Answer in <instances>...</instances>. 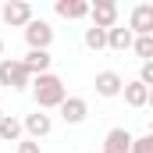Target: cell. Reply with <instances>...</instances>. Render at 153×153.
<instances>
[{"instance_id":"cell-13","label":"cell","mask_w":153,"mask_h":153,"mask_svg":"<svg viewBox=\"0 0 153 153\" xmlns=\"http://www.w3.org/2000/svg\"><path fill=\"white\" fill-rule=\"evenodd\" d=\"M53 11H57L61 18H68V22H78V18L89 14V4H85V0H57Z\"/></svg>"},{"instance_id":"cell-19","label":"cell","mask_w":153,"mask_h":153,"mask_svg":"<svg viewBox=\"0 0 153 153\" xmlns=\"http://www.w3.org/2000/svg\"><path fill=\"white\" fill-rule=\"evenodd\" d=\"M135 82H143L146 89L153 85V61H143V68H139V78H135Z\"/></svg>"},{"instance_id":"cell-1","label":"cell","mask_w":153,"mask_h":153,"mask_svg":"<svg viewBox=\"0 0 153 153\" xmlns=\"http://www.w3.org/2000/svg\"><path fill=\"white\" fill-rule=\"evenodd\" d=\"M29 89H32L36 111H46V107H61V103L68 100V89H64V82H61V75H53V71H46V75H36Z\"/></svg>"},{"instance_id":"cell-14","label":"cell","mask_w":153,"mask_h":153,"mask_svg":"<svg viewBox=\"0 0 153 153\" xmlns=\"http://www.w3.org/2000/svg\"><path fill=\"white\" fill-rule=\"evenodd\" d=\"M0 139L4 143H22V121L11 117V114H4L0 117Z\"/></svg>"},{"instance_id":"cell-17","label":"cell","mask_w":153,"mask_h":153,"mask_svg":"<svg viewBox=\"0 0 153 153\" xmlns=\"http://www.w3.org/2000/svg\"><path fill=\"white\" fill-rule=\"evenodd\" d=\"M85 46H89V50H103V46H107V32L89 25V29H85Z\"/></svg>"},{"instance_id":"cell-9","label":"cell","mask_w":153,"mask_h":153,"mask_svg":"<svg viewBox=\"0 0 153 153\" xmlns=\"http://www.w3.org/2000/svg\"><path fill=\"white\" fill-rule=\"evenodd\" d=\"M57 111H61V117H64V125H82L85 114H89V103H85L82 96H68Z\"/></svg>"},{"instance_id":"cell-7","label":"cell","mask_w":153,"mask_h":153,"mask_svg":"<svg viewBox=\"0 0 153 153\" xmlns=\"http://www.w3.org/2000/svg\"><path fill=\"white\" fill-rule=\"evenodd\" d=\"M96 96H103V100H114V96H121V89H125V78L117 75V71H96Z\"/></svg>"},{"instance_id":"cell-3","label":"cell","mask_w":153,"mask_h":153,"mask_svg":"<svg viewBox=\"0 0 153 153\" xmlns=\"http://www.w3.org/2000/svg\"><path fill=\"white\" fill-rule=\"evenodd\" d=\"M25 43H29V50H50V43H53V25H50L46 18H32V22L25 25Z\"/></svg>"},{"instance_id":"cell-8","label":"cell","mask_w":153,"mask_h":153,"mask_svg":"<svg viewBox=\"0 0 153 153\" xmlns=\"http://www.w3.org/2000/svg\"><path fill=\"white\" fill-rule=\"evenodd\" d=\"M50 128H53V121H50V114H43V111L22 117V132H29V139H36V143L43 135H50Z\"/></svg>"},{"instance_id":"cell-4","label":"cell","mask_w":153,"mask_h":153,"mask_svg":"<svg viewBox=\"0 0 153 153\" xmlns=\"http://www.w3.org/2000/svg\"><path fill=\"white\" fill-rule=\"evenodd\" d=\"M0 18H4L11 29H25L36 14H32V4H29V0H7V4L0 7Z\"/></svg>"},{"instance_id":"cell-10","label":"cell","mask_w":153,"mask_h":153,"mask_svg":"<svg viewBox=\"0 0 153 153\" xmlns=\"http://www.w3.org/2000/svg\"><path fill=\"white\" fill-rule=\"evenodd\" d=\"M50 64H53V57H50V50H29L25 57H22V68L29 71V75H46L50 71Z\"/></svg>"},{"instance_id":"cell-12","label":"cell","mask_w":153,"mask_h":153,"mask_svg":"<svg viewBox=\"0 0 153 153\" xmlns=\"http://www.w3.org/2000/svg\"><path fill=\"white\" fill-rule=\"evenodd\" d=\"M132 139H135V135H132L128 128H111L107 139H103V153H128Z\"/></svg>"},{"instance_id":"cell-5","label":"cell","mask_w":153,"mask_h":153,"mask_svg":"<svg viewBox=\"0 0 153 153\" xmlns=\"http://www.w3.org/2000/svg\"><path fill=\"white\" fill-rule=\"evenodd\" d=\"M89 22H93V29H114L117 25V4L114 0H96V4H89V14H85Z\"/></svg>"},{"instance_id":"cell-18","label":"cell","mask_w":153,"mask_h":153,"mask_svg":"<svg viewBox=\"0 0 153 153\" xmlns=\"http://www.w3.org/2000/svg\"><path fill=\"white\" fill-rule=\"evenodd\" d=\"M128 153H153V135H139V139H132Z\"/></svg>"},{"instance_id":"cell-20","label":"cell","mask_w":153,"mask_h":153,"mask_svg":"<svg viewBox=\"0 0 153 153\" xmlns=\"http://www.w3.org/2000/svg\"><path fill=\"white\" fill-rule=\"evenodd\" d=\"M18 153H43V150H39L36 139H22V143H18Z\"/></svg>"},{"instance_id":"cell-15","label":"cell","mask_w":153,"mask_h":153,"mask_svg":"<svg viewBox=\"0 0 153 153\" xmlns=\"http://www.w3.org/2000/svg\"><path fill=\"white\" fill-rule=\"evenodd\" d=\"M132 32L128 29H121V25H114V29H107V46L111 50H132Z\"/></svg>"},{"instance_id":"cell-22","label":"cell","mask_w":153,"mask_h":153,"mask_svg":"<svg viewBox=\"0 0 153 153\" xmlns=\"http://www.w3.org/2000/svg\"><path fill=\"white\" fill-rule=\"evenodd\" d=\"M0 117H4V107H0Z\"/></svg>"},{"instance_id":"cell-2","label":"cell","mask_w":153,"mask_h":153,"mask_svg":"<svg viewBox=\"0 0 153 153\" xmlns=\"http://www.w3.org/2000/svg\"><path fill=\"white\" fill-rule=\"evenodd\" d=\"M0 85L22 93V89L32 85V75L22 68V61H14V57H0Z\"/></svg>"},{"instance_id":"cell-16","label":"cell","mask_w":153,"mask_h":153,"mask_svg":"<svg viewBox=\"0 0 153 153\" xmlns=\"http://www.w3.org/2000/svg\"><path fill=\"white\" fill-rule=\"evenodd\" d=\"M132 50L139 61H153V36H135L132 39Z\"/></svg>"},{"instance_id":"cell-6","label":"cell","mask_w":153,"mask_h":153,"mask_svg":"<svg viewBox=\"0 0 153 153\" xmlns=\"http://www.w3.org/2000/svg\"><path fill=\"white\" fill-rule=\"evenodd\" d=\"M128 32L132 36H153V4H135L132 7Z\"/></svg>"},{"instance_id":"cell-21","label":"cell","mask_w":153,"mask_h":153,"mask_svg":"<svg viewBox=\"0 0 153 153\" xmlns=\"http://www.w3.org/2000/svg\"><path fill=\"white\" fill-rule=\"evenodd\" d=\"M0 57H4V39H0Z\"/></svg>"},{"instance_id":"cell-11","label":"cell","mask_w":153,"mask_h":153,"mask_svg":"<svg viewBox=\"0 0 153 153\" xmlns=\"http://www.w3.org/2000/svg\"><path fill=\"white\" fill-rule=\"evenodd\" d=\"M121 93H125V103H128V107H135V111H143V107H150V89H146V85H143V82H125V89H121Z\"/></svg>"}]
</instances>
